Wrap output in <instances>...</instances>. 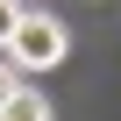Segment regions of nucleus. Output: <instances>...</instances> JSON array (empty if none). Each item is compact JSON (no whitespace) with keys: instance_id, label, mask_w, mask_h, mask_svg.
I'll list each match as a JSON object with an SVG mask.
<instances>
[{"instance_id":"nucleus-1","label":"nucleus","mask_w":121,"mask_h":121,"mask_svg":"<svg viewBox=\"0 0 121 121\" xmlns=\"http://www.w3.org/2000/svg\"><path fill=\"white\" fill-rule=\"evenodd\" d=\"M64 50H71L64 22H57V14H43V7H22V22H14V36H7L14 71H50V64H64Z\"/></svg>"},{"instance_id":"nucleus-2","label":"nucleus","mask_w":121,"mask_h":121,"mask_svg":"<svg viewBox=\"0 0 121 121\" xmlns=\"http://www.w3.org/2000/svg\"><path fill=\"white\" fill-rule=\"evenodd\" d=\"M0 114H7V121H43V114H50V93H36V86L14 78V93H7V107H0Z\"/></svg>"},{"instance_id":"nucleus-3","label":"nucleus","mask_w":121,"mask_h":121,"mask_svg":"<svg viewBox=\"0 0 121 121\" xmlns=\"http://www.w3.org/2000/svg\"><path fill=\"white\" fill-rule=\"evenodd\" d=\"M14 22H22V0H0V50H7V36H14Z\"/></svg>"},{"instance_id":"nucleus-4","label":"nucleus","mask_w":121,"mask_h":121,"mask_svg":"<svg viewBox=\"0 0 121 121\" xmlns=\"http://www.w3.org/2000/svg\"><path fill=\"white\" fill-rule=\"evenodd\" d=\"M14 78H22V71H14V57H0V107H7V93H14Z\"/></svg>"}]
</instances>
